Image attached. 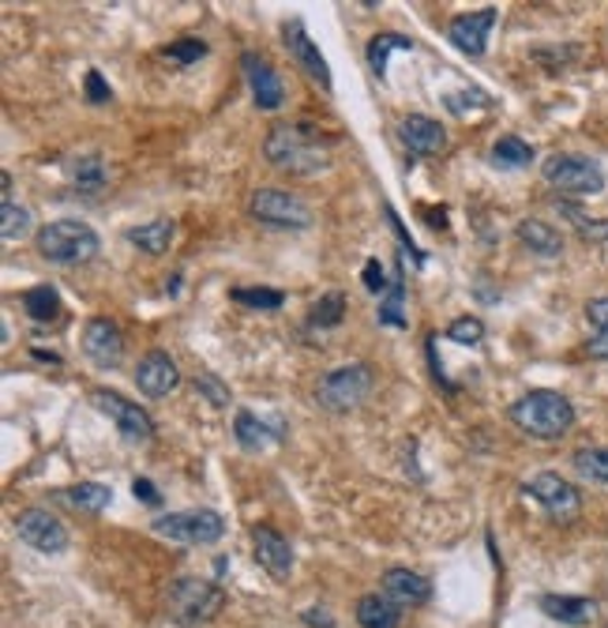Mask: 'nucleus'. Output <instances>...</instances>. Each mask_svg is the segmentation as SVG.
Masks as SVG:
<instances>
[{"mask_svg": "<svg viewBox=\"0 0 608 628\" xmlns=\"http://www.w3.org/2000/svg\"><path fill=\"white\" fill-rule=\"evenodd\" d=\"M263 159L282 174L312 177L327 169V143L308 125H275L263 140Z\"/></svg>", "mask_w": 608, "mask_h": 628, "instance_id": "f257e3e1", "label": "nucleus"}, {"mask_svg": "<svg viewBox=\"0 0 608 628\" xmlns=\"http://www.w3.org/2000/svg\"><path fill=\"white\" fill-rule=\"evenodd\" d=\"M507 414H511L515 426L533 440H560L567 429L574 426L571 399L560 395V391H548V388H537V391H530V395L515 399Z\"/></svg>", "mask_w": 608, "mask_h": 628, "instance_id": "f03ea898", "label": "nucleus"}, {"mask_svg": "<svg viewBox=\"0 0 608 628\" xmlns=\"http://www.w3.org/2000/svg\"><path fill=\"white\" fill-rule=\"evenodd\" d=\"M226 610V591L211 580H195V576H180L166 591V614L185 628H200Z\"/></svg>", "mask_w": 608, "mask_h": 628, "instance_id": "7ed1b4c3", "label": "nucleus"}, {"mask_svg": "<svg viewBox=\"0 0 608 628\" xmlns=\"http://www.w3.org/2000/svg\"><path fill=\"white\" fill-rule=\"evenodd\" d=\"M102 241L98 234L90 230L87 223L79 218H56L38 230V252L49 260V264H61V267H72V264H87V260L98 256Z\"/></svg>", "mask_w": 608, "mask_h": 628, "instance_id": "20e7f679", "label": "nucleus"}, {"mask_svg": "<svg viewBox=\"0 0 608 628\" xmlns=\"http://www.w3.org/2000/svg\"><path fill=\"white\" fill-rule=\"evenodd\" d=\"M368 391H372V369L353 362V365H342V369H331L324 380H319L316 403L324 406V411L346 414V411H357V406L365 403Z\"/></svg>", "mask_w": 608, "mask_h": 628, "instance_id": "39448f33", "label": "nucleus"}, {"mask_svg": "<svg viewBox=\"0 0 608 628\" xmlns=\"http://www.w3.org/2000/svg\"><path fill=\"white\" fill-rule=\"evenodd\" d=\"M249 211L256 223L275 226V230H308L312 226V208L286 189H256L249 196Z\"/></svg>", "mask_w": 608, "mask_h": 628, "instance_id": "423d86ee", "label": "nucleus"}, {"mask_svg": "<svg viewBox=\"0 0 608 628\" xmlns=\"http://www.w3.org/2000/svg\"><path fill=\"white\" fill-rule=\"evenodd\" d=\"M151 531L180 545H215L218 538L226 535V524H221V516L211 508H188V512H169V516L154 519Z\"/></svg>", "mask_w": 608, "mask_h": 628, "instance_id": "0eeeda50", "label": "nucleus"}, {"mask_svg": "<svg viewBox=\"0 0 608 628\" xmlns=\"http://www.w3.org/2000/svg\"><path fill=\"white\" fill-rule=\"evenodd\" d=\"M545 181L563 196H597L605 189V169L586 154H553L545 162Z\"/></svg>", "mask_w": 608, "mask_h": 628, "instance_id": "6e6552de", "label": "nucleus"}, {"mask_svg": "<svg viewBox=\"0 0 608 628\" xmlns=\"http://www.w3.org/2000/svg\"><path fill=\"white\" fill-rule=\"evenodd\" d=\"M90 403H94V411H102L105 418H110L113 426L121 429V437L131 440V444H147V440L154 437L151 414H147L139 403H128V399L117 395V391L94 388V391H90Z\"/></svg>", "mask_w": 608, "mask_h": 628, "instance_id": "1a4fd4ad", "label": "nucleus"}, {"mask_svg": "<svg viewBox=\"0 0 608 628\" xmlns=\"http://www.w3.org/2000/svg\"><path fill=\"white\" fill-rule=\"evenodd\" d=\"M522 489L541 504V508L548 512V519H553V524H574V519H579L582 493L571 482H567V478L553 475V470H545V475H533Z\"/></svg>", "mask_w": 608, "mask_h": 628, "instance_id": "9d476101", "label": "nucleus"}, {"mask_svg": "<svg viewBox=\"0 0 608 628\" xmlns=\"http://www.w3.org/2000/svg\"><path fill=\"white\" fill-rule=\"evenodd\" d=\"M15 535L20 542H27L38 553H64L68 550V531L56 516H49L46 508H23L15 516Z\"/></svg>", "mask_w": 608, "mask_h": 628, "instance_id": "9b49d317", "label": "nucleus"}, {"mask_svg": "<svg viewBox=\"0 0 608 628\" xmlns=\"http://www.w3.org/2000/svg\"><path fill=\"white\" fill-rule=\"evenodd\" d=\"M252 550H256L259 568H267V573L275 576L278 583L290 580V573H293V545H290V538H282V535L275 531V527H267V524H256V527H252Z\"/></svg>", "mask_w": 608, "mask_h": 628, "instance_id": "f8f14e48", "label": "nucleus"}, {"mask_svg": "<svg viewBox=\"0 0 608 628\" xmlns=\"http://www.w3.org/2000/svg\"><path fill=\"white\" fill-rule=\"evenodd\" d=\"M84 354L98 369H117L125 362V336L113 321H90L84 328Z\"/></svg>", "mask_w": 608, "mask_h": 628, "instance_id": "ddd939ff", "label": "nucleus"}, {"mask_svg": "<svg viewBox=\"0 0 608 628\" xmlns=\"http://www.w3.org/2000/svg\"><path fill=\"white\" fill-rule=\"evenodd\" d=\"M286 49H290V56L297 61V68L304 72V76L316 79L324 91H331V68H327L324 53H319V46L308 38V30H304L301 20L286 23Z\"/></svg>", "mask_w": 608, "mask_h": 628, "instance_id": "4468645a", "label": "nucleus"}, {"mask_svg": "<svg viewBox=\"0 0 608 628\" xmlns=\"http://www.w3.org/2000/svg\"><path fill=\"white\" fill-rule=\"evenodd\" d=\"M241 68H244V76H249V91H252V98H256L259 110L270 113V110H278V105L286 102V87H282V79H278V72L270 68L267 56L244 53Z\"/></svg>", "mask_w": 608, "mask_h": 628, "instance_id": "2eb2a0df", "label": "nucleus"}, {"mask_svg": "<svg viewBox=\"0 0 608 628\" xmlns=\"http://www.w3.org/2000/svg\"><path fill=\"white\" fill-rule=\"evenodd\" d=\"M177 385H180V369H177V362L166 354V350H151V354L136 365V388L143 391L147 399L169 395Z\"/></svg>", "mask_w": 608, "mask_h": 628, "instance_id": "dca6fc26", "label": "nucleus"}, {"mask_svg": "<svg viewBox=\"0 0 608 628\" xmlns=\"http://www.w3.org/2000/svg\"><path fill=\"white\" fill-rule=\"evenodd\" d=\"M496 15H499L496 8H481V12L458 15V20H451L447 38L455 42V49H463V53L481 56L484 46H489V30L496 27Z\"/></svg>", "mask_w": 608, "mask_h": 628, "instance_id": "f3484780", "label": "nucleus"}, {"mask_svg": "<svg viewBox=\"0 0 608 628\" xmlns=\"http://www.w3.org/2000/svg\"><path fill=\"white\" fill-rule=\"evenodd\" d=\"M398 140L406 143L409 154H443L447 151V133L440 121L425 117V113H409L398 121Z\"/></svg>", "mask_w": 608, "mask_h": 628, "instance_id": "a211bd4d", "label": "nucleus"}, {"mask_svg": "<svg viewBox=\"0 0 608 628\" xmlns=\"http://www.w3.org/2000/svg\"><path fill=\"white\" fill-rule=\"evenodd\" d=\"M383 594L398 606H425L432 599V583L425 576L409 573V568H388L383 573Z\"/></svg>", "mask_w": 608, "mask_h": 628, "instance_id": "6ab92c4d", "label": "nucleus"}, {"mask_svg": "<svg viewBox=\"0 0 608 628\" xmlns=\"http://www.w3.org/2000/svg\"><path fill=\"white\" fill-rule=\"evenodd\" d=\"M541 610L560 625H590L597 617V602L590 599H571V594H541Z\"/></svg>", "mask_w": 608, "mask_h": 628, "instance_id": "aec40b11", "label": "nucleus"}, {"mask_svg": "<svg viewBox=\"0 0 608 628\" xmlns=\"http://www.w3.org/2000/svg\"><path fill=\"white\" fill-rule=\"evenodd\" d=\"M357 625L360 628H398L402 625V606L388 594H365L357 602Z\"/></svg>", "mask_w": 608, "mask_h": 628, "instance_id": "412c9836", "label": "nucleus"}, {"mask_svg": "<svg viewBox=\"0 0 608 628\" xmlns=\"http://www.w3.org/2000/svg\"><path fill=\"white\" fill-rule=\"evenodd\" d=\"M233 437H237V444H241L244 452H267L270 444H278V440H282V434H275L267 422H259L256 414H249V411L237 414Z\"/></svg>", "mask_w": 608, "mask_h": 628, "instance_id": "4be33fe9", "label": "nucleus"}, {"mask_svg": "<svg viewBox=\"0 0 608 628\" xmlns=\"http://www.w3.org/2000/svg\"><path fill=\"white\" fill-rule=\"evenodd\" d=\"M174 238H177V223H169V218H154V223L131 226L128 230V241L139 244L147 256H162V252L174 244Z\"/></svg>", "mask_w": 608, "mask_h": 628, "instance_id": "5701e85b", "label": "nucleus"}, {"mask_svg": "<svg viewBox=\"0 0 608 628\" xmlns=\"http://www.w3.org/2000/svg\"><path fill=\"white\" fill-rule=\"evenodd\" d=\"M23 309H27V316L35 324H56L61 321V293L49 287V282L30 287V290H23Z\"/></svg>", "mask_w": 608, "mask_h": 628, "instance_id": "b1692460", "label": "nucleus"}, {"mask_svg": "<svg viewBox=\"0 0 608 628\" xmlns=\"http://www.w3.org/2000/svg\"><path fill=\"white\" fill-rule=\"evenodd\" d=\"M519 241L530 244V252H541V256H560L563 252V238L548 223H541V218H522Z\"/></svg>", "mask_w": 608, "mask_h": 628, "instance_id": "393cba45", "label": "nucleus"}, {"mask_svg": "<svg viewBox=\"0 0 608 628\" xmlns=\"http://www.w3.org/2000/svg\"><path fill=\"white\" fill-rule=\"evenodd\" d=\"M72 174V185H76L84 196H98L105 189V162L102 154H79V159H72L68 166Z\"/></svg>", "mask_w": 608, "mask_h": 628, "instance_id": "a878e982", "label": "nucleus"}, {"mask_svg": "<svg viewBox=\"0 0 608 628\" xmlns=\"http://www.w3.org/2000/svg\"><path fill=\"white\" fill-rule=\"evenodd\" d=\"M394 49H402V53H409L414 49V38H406V35H376L372 42H368V68H372V76L376 79H383L388 76V56L394 53Z\"/></svg>", "mask_w": 608, "mask_h": 628, "instance_id": "bb28decb", "label": "nucleus"}, {"mask_svg": "<svg viewBox=\"0 0 608 628\" xmlns=\"http://www.w3.org/2000/svg\"><path fill=\"white\" fill-rule=\"evenodd\" d=\"M64 501L72 504V508H79V512H90V516H98V512H105L110 508V486H102V482H79V486H72V489H64Z\"/></svg>", "mask_w": 608, "mask_h": 628, "instance_id": "cd10ccee", "label": "nucleus"}, {"mask_svg": "<svg viewBox=\"0 0 608 628\" xmlns=\"http://www.w3.org/2000/svg\"><path fill=\"white\" fill-rule=\"evenodd\" d=\"M571 463L579 478L594 486H608V448H579Z\"/></svg>", "mask_w": 608, "mask_h": 628, "instance_id": "c85d7f7f", "label": "nucleus"}, {"mask_svg": "<svg viewBox=\"0 0 608 628\" xmlns=\"http://www.w3.org/2000/svg\"><path fill=\"white\" fill-rule=\"evenodd\" d=\"M492 162L504 169H522L533 162V147L519 140V136H499V140L492 143Z\"/></svg>", "mask_w": 608, "mask_h": 628, "instance_id": "c756f323", "label": "nucleus"}, {"mask_svg": "<svg viewBox=\"0 0 608 628\" xmlns=\"http://www.w3.org/2000/svg\"><path fill=\"white\" fill-rule=\"evenodd\" d=\"M4 226H0V234H4V241H23L30 234V211L20 208V203L12 200V196H4Z\"/></svg>", "mask_w": 608, "mask_h": 628, "instance_id": "7c9ffc66", "label": "nucleus"}, {"mask_svg": "<svg viewBox=\"0 0 608 628\" xmlns=\"http://www.w3.org/2000/svg\"><path fill=\"white\" fill-rule=\"evenodd\" d=\"M342 313H346V298L342 293H327V298H319L312 305L308 324L312 328H334V324H342Z\"/></svg>", "mask_w": 608, "mask_h": 628, "instance_id": "2f4dec72", "label": "nucleus"}, {"mask_svg": "<svg viewBox=\"0 0 608 628\" xmlns=\"http://www.w3.org/2000/svg\"><path fill=\"white\" fill-rule=\"evenodd\" d=\"M229 301H237V305H249V309H259V313H275V309H282L286 293L282 290H229Z\"/></svg>", "mask_w": 608, "mask_h": 628, "instance_id": "473e14b6", "label": "nucleus"}, {"mask_svg": "<svg viewBox=\"0 0 608 628\" xmlns=\"http://www.w3.org/2000/svg\"><path fill=\"white\" fill-rule=\"evenodd\" d=\"M447 339L458 342V347H478L484 339V324L478 316H458V321L447 324Z\"/></svg>", "mask_w": 608, "mask_h": 628, "instance_id": "72a5a7b5", "label": "nucleus"}, {"mask_svg": "<svg viewBox=\"0 0 608 628\" xmlns=\"http://www.w3.org/2000/svg\"><path fill=\"white\" fill-rule=\"evenodd\" d=\"M563 211L574 218V230L582 234V241H590V244L608 241V218H586L582 211H574V208H563Z\"/></svg>", "mask_w": 608, "mask_h": 628, "instance_id": "f704fd0d", "label": "nucleus"}, {"mask_svg": "<svg viewBox=\"0 0 608 628\" xmlns=\"http://www.w3.org/2000/svg\"><path fill=\"white\" fill-rule=\"evenodd\" d=\"M207 53V42H200V38H180L166 49V61H177V64H192L200 61V56Z\"/></svg>", "mask_w": 608, "mask_h": 628, "instance_id": "c9c22d12", "label": "nucleus"}, {"mask_svg": "<svg viewBox=\"0 0 608 628\" xmlns=\"http://www.w3.org/2000/svg\"><path fill=\"white\" fill-rule=\"evenodd\" d=\"M195 388L207 395V403L215 406H229V388L221 385V380L215 377V373H195Z\"/></svg>", "mask_w": 608, "mask_h": 628, "instance_id": "e433bc0d", "label": "nucleus"}, {"mask_svg": "<svg viewBox=\"0 0 608 628\" xmlns=\"http://www.w3.org/2000/svg\"><path fill=\"white\" fill-rule=\"evenodd\" d=\"M380 321H383V324H394V328H402V324H406V316H402V282H394L391 298L380 305Z\"/></svg>", "mask_w": 608, "mask_h": 628, "instance_id": "4c0bfd02", "label": "nucleus"}, {"mask_svg": "<svg viewBox=\"0 0 608 628\" xmlns=\"http://www.w3.org/2000/svg\"><path fill=\"white\" fill-rule=\"evenodd\" d=\"M113 98L110 84L102 79V72H87V102L90 105H105Z\"/></svg>", "mask_w": 608, "mask_h": 628, "instance_id": "58836bf2", "label": "nucleus"}, {"mask_svg": "<svg viewBox=\"0 0 608 628\" xmlns=\"http://www.w3.org/2000/svg\"><path fill=\"white\" fill-rule=\"evenodd\" d=\"M590 324H597V331H608V298H594L586 305Z\"/></svg>", "mask_w": 608, "mask_h": 628, "instance_id": "ea45409f", "label": "nucleus"}, {"mask_svg": "<svg viewBox=\"0 0 608 628\" xmlns=\"http://www.w3.org/2000/svg\"><path fill=\"white\" fill-rule=\"evenodd\" d=\"M365 287L372 290V293H383V290H388V282H383V267H380V260H368V264H365Z\"/></svg>", "mask_w": 608, "mask_h": 628, "instance_id": "a19ab883", "label": "nucleus"}, {"mask_svg": "<svg viewBox=\"0 0 608 628\" xmlns=\"http://www.w3.org/2000/svg\"><path fill=\"white\" fill-rule=\"evenodd\" d=\"M301 621L308 625V628H334V617H327V610H316V606L304 610Z\"/></svg>", "mask_w": 608, "mask_h": 628, "instance_id": "79ce46f5", "label": "nucleus"}, {"mask_svg": "<svg viewBox=\"0 0 608 628\" xmlns=\"http://www.w3.org/2000/svg\"><path fill=\"white\" fill-rule=\"evenodd\" d=\"M131 489H136V497H139V501H143V504H162L159 489L147 482V478H136V486H131Z\"/></svg>", "mask_w": 608, "mask_h": 628, "instance_id": "37998d69", "label": "nucleus"}, {"mask_svg": "<svg viewBox=\"0 0 608 628\" xmlns=\"http://www.w3.org/2000/svg\"><path fill=\"white\" fill-rule=\"evenodd\" d=\"M586 354L590 357H608V331H597V336L586 342Z\"/></svg>", "mask_w": 608, "mask_h": 628, "instance_id": "c03bdc74", "label": "nucleus"}]
</instances>
